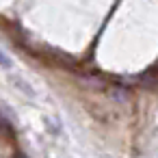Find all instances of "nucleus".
<instances>
[{
  "mask_svg": "<svg viewBox=\"0 0 158 158\" xmlns=\"http://www.w3.org/2000/svg\"><path fill=\"white\" fill-rule=\"evenodd\" d=\"M0 67H5V69H11L13 67V63H11V59L2 52V50H0Z\"/></svg>",
  "mask_w": 158,
  "mask_h": 158,
  "instance_id": "1",
  "label": "nucleus"
}]
</instances>
